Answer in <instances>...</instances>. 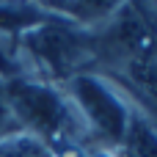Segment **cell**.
I'll return each instance as SVG.
<instances>
[{"label": "cell", "mask_w": 157, "mask_h": 157, "mask_svg": "<svg viewBox=\"0 0 157 157\" xmlns=\"http://www.w3.org/2000/svg\"><path fill=\"white\" fill-rule=\"evenodd\" d=\"M22 124L8 102V94H6V83H0V141L11 138V135H19Z\"/></svg>", "instance_id": "cell-8"}, {"label": "cell", "mask_w": 157, "mask_h": 157, "mask_svg": "<svg viewBox=\"0 0 157 157\" xmlns=\"http://www.w3.org/2000/svg\"><path fill=\"white\" fill-rule=\"evenodd\" d=\"M72 97L91 130L105 141V144H121L130 121V110L119 99V94L102 83L99 77L91 75H77L72 77Z\"/></svg>", "instance_id": "cell-2"}, {"label": "cell", "mask_w": 157, "mask_h": 157, "mask_svg": "<svg viewBox=\"0 0 157 157\" xmlns=\"http://www.w3.org/2000/svg\"><path fill=\"white\" fill-rule=\"evenodd\" d=\"M130 72L141 88V97H155L157 99V41H152L146 47V52L130 63Z\"/></svg>", "instance_id": "cell-6"}, {"label": "cell", "mask_w": 157, "mask_h": 157, "mask_svg": "<svg viewBox=\"0 0 157 157\" xmlns=\"http://www.w3.org/2000/svg\"><path fill=\"white\" fill-rule=\"evenodd\" d=\"M28 50L58 77H77L80 66L91 58L88 39L66 25H41L28 30Z\"/></svg>", "instance_id": "cell-3"}, {"label": "cell", "mask_w": 157, "mask_h": 157, "mask_svg": "<svg viewBox=\"0 0 157 157\" xmlns=\"http://www.w3.org/2000/svg\"><path fill=\"white\" fill-rule=\"evenodd\" d=\"M119 146L124 157H157V127L152 124V119L141 113H130L127 132Z\"/></svg>", "instance_id": "cell-5"}, {"label": "cell", "mask_w": 157, "mask_h": 157, "mask_svg": "<svg viewBox=\"0 0 157 157\" xmlns=\"http://www.w3.org/2000/svg\"><path fill=\"white\" fill-rule=\"evenodd\" d=\"M149 44H152V36H149V25H146L144 14L141 11H132V8H124L116 17L113 28L108 33H102V39L97 41V47L91 52L102 50L105 55H110L116 61L132 63L135 58H141L146 52Z\"/></svg>", "instance_id": "cell-4"}, {"label": "cell", "mask_w": 157, "mask_h": 157, "mask_svg": "<svg viewBox=\"0 0 157 157\" xmlns=\"http://www.w3.org/2000/svg\"><path fill=\"white\" fill-rule=\"evenodd\" d=\"M33 19H39L36 8H22V11H17V8H0V28H3V30L8 28V33H14V30L30 25Z\"/></svg>", "instance_id": "cell-9"}, {"label": "cell", "mask_w": 157, "mask_h": 157, "mask_svg": "<svg viewBox=\"0 0 157 157\" xmlns=\"http://www.w3.org/2000/svg\"><path fill=\"white\" fill-rule=\"evenodd\" d=\"M0 157H55L52 149H47L41 141L28 135H11L0 141Z\"/></svg>", "instance_id": "cell-7"}, {"label": "cell", "mask_w": 157, "mask_h": 157, "mask_svg": "<svg viewBox=\"0 0 157 157\" xmlns=\"http://www.w3.org/2000/svg\"><path fill=\"white\" fill-rule=\"evenodd\" d=\"M6 94L22 127L33 130L50 144H75V108L58 91L30 80H8Z\"/></svg>", "instance_id": "cell-1"}]
</instances>
